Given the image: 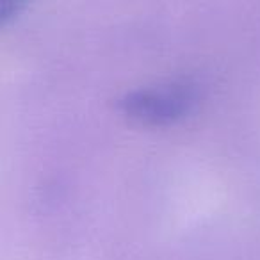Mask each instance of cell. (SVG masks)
<instances>
[{"label": "cell", "instance_id": "cell-1", "mask_svg": "<svg viewBox=\"0 0 260 260\" xmlns=\"http://www.w3.org/2000/svg\"><path fill=\"white\" fill-rule=\"evenodd\" d=\"M194 104V91L185 84H171L166 87L143 89L123 100V109L139 121L162 125L187 114Z\"/></svg>", "mask_w": 260, "mask_h": 260}]
</instances>
